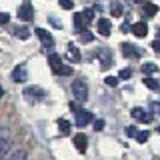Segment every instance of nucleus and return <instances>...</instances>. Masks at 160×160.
I'll list each match as a JSON object with an SVG mask.
<instances>
[{
	"instance_id": "1",
	"label": "nucleus",
	"mask_w": 160,
	"mask_h": 160,
	"mask_svg": "<svg viewBox=\"0 0 160 160\" xmlns=\"http://www.w3.org/2000/svg\"><path fill=\"white\" fill-rule=\"evenodd\" d=\"M96 56H98L100 66H102V68H110V66L114 64L112 50H108V48H98V50H96Z\"/></svg>"
},
{
	"instance_id": "2",
	"label": "nucleus",
	"mask_w": 160,
	"mask_h": 160,
	"mask_svg": "<svg viewBox=\"0 0 160 160\" xmlns=\"http://www.w3.org/2000/svg\"><path fill=\"white\" fill-rule=\"evenodd\" d=\"M72 94L76 96L78 100H88V86L82 82V80H74L72 82Z\"/></svg>"
},
{
	"instance_id": "3",
	"label": "nucleus",
	"mask_w": 160,
	"mask_h": 160,
	"mask_svg": "<svg viewBox=\"0 0 160 160\" xmlns=\"http://www.w3.org/2000/svg\"><path fill=\"white\" fill-rule=\"evenodd\" d=\"M18 18L24 20V22H28V20L34 18V8H32V2H28V0H24L22 4H20L18 8Z\"/></svg>"
},
{
	"instance_id": "4",
	"label": "nucleus",
	"mask_w": 160,
	"mask_h": 160,
	"mask_svg": "<svg viewBox=\"0 0 160 160\" xmlns=\"http://www.w3.org/2000/svg\"><path fill=\"white\" fill-rule=\"evenodd\" d=\"M24 96H26L28 100H32V102H36V100H44L46 92H44L42 88H38V86H28L26 90H24Z\"/></svg>"
},
{
	"instance_id": "5",
	"label": "nucleus",
	"mask_w": 160,
	"mask_h": 160,
	"mask_svg": "<svg viewBox=\"0 0 160 160\" xmlns=\"http://www.w3.org/2000/svg\"><path fill=\"white\" fill-rule=\"evenodd\" d=\"M12 80L14 82H26L28 80V68H26V64H18L16 68L12 70Z\"/></svg>"
},
{
	"instance_id": "6",
	"label": "nucleus",
	"mask_w": 160,
	"mask_h": 160,
	"mask_svg": "<svg viewBox=\"0 0 160 160\" xmlns=\"http://www.w3.org/2000/svg\"><path fill=\"white\" fill-rule=\"evenodd\" d=\"M120 48H122V54H124L126 58H140V56H142V50H140L138 46H134V44L124 42Z\"/></svg>"
},
{
	"instance_id": "7",
	"label": "nucleus",
	"mask_w": 160,
	"mask_h": 160,
	"mask_svg": "<svg viewBox=\"0 0 160 160\" xmlns=\"http://www.w3.org/2000/svg\"><path fill=\"white\" fill-rule=\"evenodd\" d=\"M92 120V114L88 112V110H84V108H78L76 110V126H86V124Z\"/></svg>"
},
{
	"instance_id": "8",
	"label": "nucleus",
	"mask_w": 160,
	"mask_h": 160,
	"mask_svg": "<svg viewBox=\"0 0 160 160\" xmlns=\"http://www.w3.org/2000/svg\"><path fill=\"white\" fill-rule=\"evenodd\" d=\"M130 32L134 34V36H138V38H144L148 34V26H146V22H136V24H132V26H130Z\"/></svg>"
},
{
	"instance_id": "9",
	"label": "nucleus",
	"mask_w": 160,
	"mask_h": 160,
	"mask_svg": "<svg viewBox=\"0 0 160 160\" xmlns=\"http://www.w3.org/2000/svg\"><path fill=\"white\" fill-rule=\"evenodd\" d=\"M74 146H76V150H78L80 154L86 152V148H88V138H86V134H76V136H74Z\"/></svg>"
},
{
	"instance_id": "10",
	"label": "nucleus",
	"mask_w": 160,
	"mask_h": 160,
	"mask_svg": "<svg viewBox=\"0 0 160 160\" xmlns=\"http://www.w3.org/2000/svg\"><path fill=\"white\" fill-rule=\"evenodd\" d=\"M34 32H36V36L42 40L44 46H54V38H52V34H50V32H46L44 28H36Z\"/></svg>"
},
{
	"instance_id": "11",
	"label": "nucleus",
	"mask_w": 160,
	"mask_h": 160,
	"mask_svg": "<svg viewBox=\"0 0 160 160\" xmlns=\"http://www.w3.org/2000/svg\"><path fill=\"white\" fill-rule=\"evenodd\" d=\"M98 32L102 34V36H110V32H112V22H110L108 18H98Z\"/></svg>"
},
{
	"instance_id": "12",
	"label": "nucleus",
	"mask_w": 160,
	"mask_h": 160,
	"mask_svg": "<svg viewBox=\"0 0 160 160\" xmlns=\"http://www.w3.org/2000/svg\"><path fill=\"white\" fill-rule=\"evenodd\" d=\"M130 114H132V118L134 120H140V122H150V120H152V116H150V114H146V112H144V108H132V112H130Z\"/></svg>"
},
{
	"instance_id": "13",
	"label": "nucleus",
	"mask_w": 160,
	"mask_h": 160,
	"mask_svg": "<svg viewBox=\"0 0 160 160\" xmlns=\"http://www.w3.org/2000/svg\"><path fill=\"white\" fill-rule=\"evenodd\" d=\"M48 64H50V68L58 74V70L62 68V58H60V54H54V52L48 54Z\"/></svg>"
},
{
	"instance_id": "14",
	"label": "nucleus",
	"mask_w": 160,
	"mask_h": 160,
	"mask_svg": "<svg viewBox=\"0 0 160 160\" xmlns=\"http://www.w3.org/2000/svg\"><path fill=\"white\" fill-rule=\"evenodd\" d=\"M156 12H158V6H156V4H152V2H144V16H146V18L156 16Z\"/></svg>"
},
{
	"instance_id": "15",
	"label": "nucleus",
	"mask_w": 160,
	"mask_h": 160,
	"mask_svg": "<svg viewBox=\"0 0 160 160\" xmlns=\"http://www.w3.org/2000/svg\"><path fill=\"white\" fill-rule=\"evenodd\" d=\"M74 26H76L78 30H86L88 20L84 18V14H76V16H74Z\"/></svg>"
},
{
	"instance_id": "16",
	"label": "nucleus",
	"mask_w": 160,
	"mask_h": 160,
	"mask_svg": "<svg viewBox=\"0 0 160 160\" xmlns=\"http://www.w3.org/2000/svg\"><path fill=\"white\" fill-rule=\"evenodd\" d=\"M144 86L150 88V90H158L160 88V82H158V80H154V78H150V76H146V78H144Z\"/></svg>"
},
{
	"instance_id": "17",
	"label": "nucleus",
	"mask_w": 160,
	"mask_h": 160,
	"mask_svg": "<svg viewBox=\"0 0 160 160\" xmlns=\"http://www.w3.org/2000/svg\"><path fill=\"white\" fill-rule=\"evenodd\" d=\"M68 54H70V58H72L74 62H80V52H78V48L74 46V44H68Z\"/></svg>"
},
{
	"instance_id": "18",
	"label": "nucleus",
	"mask_w": 160,
	"mask_h": 160,
	"mask_svg": "<svg viewBox=\"0 0 160 160\" xmlns=\"http://www.w3.org/2000/svg\"><path fill=\"white\" fill-rule=\"evenodd\" d=\"M142 72L144 74H154V72H158V66L154 62H146V64H142Z\"/></svg>"
},
{
	"instance_id": "19",
	"label": "nucleus",
	"mask_w": 160,
	"mask_h": 160,
	"mask_svg": "<svg viewBox=\"0 0 160 160\" xmlns=\"http://www.w3.org/2000/svg\"><path fill=\"white\" fill-rule=\"evenodd\" d=\"M14 36L20 38V40H28L30 38V32H28L26 28H16V30H14Z\"/></svg>"
},
{
	"instance_id": "20",
	"label": "nucleus",
	"mask_w": 160,
	"mask_h": 160,
	"mask_svg": "<svg viewBox=\"0 0 160 160\" xmlns=\"http://www.w3.org/2000/svg\"><path fill=\"white\" fill-rule=\"evenodd\" d=\"M58 128H60V132H62V134H70V122H68V120L60 118L58 120Z\"/></svg>"
},
{
	"instance_id": "21",
	"label": "nucleus",
	"mask_w": 160,
	"mask_h": 160,
	"mask_svg": "<svg viewBox=\"0 0 160 160\" xmlns=\"http://www.w3.org/2000/svg\"><path fill=\"white\" fill-rule=\"evenodd\" d=\"M110 12H112V16H122V6L118 2H112L110 4Z\"/></svg>"
},
{
	"instance_id": "22",
	"label": "nucleus",
	"mask_w": 160,
	"mask_h": 160,
	"mask_svg": "<svg viewBox=\"0 0 160 160\" xmlns=\"http://www.w3.org/2000/svg\"><path fill=\"white\" fill-rule=\"evenodd\" d=\"M130 76H132V70H130V68H122V70H120V74H118L120 80H128Z\"/></svg>"
},
{
	"instance_id": "23",
	"label": "nucleus",
	"mask_w": 160,
	"mask_h": 160,
	"mask_svg": "<svg viewBox=\"0 0 160 160\" xmlns=\"http://www.w3.org/2000/svg\"><path fill=\"white\" fill-rule=\"evenodd\" d=\"M92 34L88 32V30H82V34H80V42H92Z\"/></svg>"
},
{
	"instance_id": "24",
	"label": "nucleus",
	"mask_w": 160,
	"mask_h": 160,
	"mask_svg": "<svg viewBox=\"0 0 160 160\" xmlns=\"http://www.w3.org/2000/svg\"><path fill=\"white\" fill-rule=\"evenodd\" d=\"M104 82H106V86H118V78L116 76H106V78H104Z\"/></svg>"
},
{
	"instance_id": "25",
	"label": "nucleus",
	"mask_w": 160,
	"mask_h": 160,
	"mask_svg": "<svg viewBox=\"0 0 160 160\" xmlns=\"http://www.w3.org/2000/svg\"><path fill=\"white\" fill-rule=\"evenodd\" d=\"M60 8H64V10H72V8H74V2H72V0H60Z\"/></svg>"
},
{
	"instance_id": "26",
	"label": "nucleus",
	"mask_w": 160,
	"mask_h": 160,
	"mask_svg": "<svg viewBox=\"0 0 160 160\" xmlns=\"http://www.w3.org/2000/svg\"><path fill=\"white\" fill-rule=\"evenodd\" d=\"M124 132H126V136H128V138H136L138 130H136V126H128L126 130H124Z\"/></svg>"
},
{
	"instance_id": "27",
	"label": "nucleus",
	"mask_w": 160,
	"mask_h": 160,
	"mask_svg": "<svg viewBox=\"0 0 160 160\" xmlns=\"http://www.w3.org/2000/svg\"><path fill=\"white\" fill-rule=\"evenodd\" d=\"M82 14H84V18L88 20V24H90V22L94 20V10H92V8H86V10H84Z\"/></svg>"
},
{
	"instance_id": "28",
	"label": "nucleus",
	"mask_w": 160,
	"mask_h": 160,
	"mask_svg": "<svg viewBox=\"0 0 160 160\" xmlns=\"http://www.w3.org/2000/svg\"><path fill=\"white\" fill-rule=\"evenodd\" d=\"M136 140H138V142H146V140H148V132H146V130L138 132V134H136Z\"/></svg>"
},
{
	"instance_id": "29",
	"label": "nucleus",
	"mask_w": 160,
	"mask_h": 160,
	"mask_svg": "<svg viewBox=\"0 0 160 160\" xmlns=\"http://www.w3.org/2000/svg\"><path fill=\"white\" fill-rule=\"evenodd\" d=\"M58 74H66V76H68V74H72V68H70V66H64V64H62V68L58 70Z\"/></svg>"
},
{
	"instance_id": "30",
	"label": "nucleus",
	"mask_w": 160,
	"mask_h": 160,
	"mask_svg": "<svg viewBox=\"0 0 160 160\" xmlns=\"http://www.w3.org/2000/svg\"><path fill=\"white\" fill-rule=\"evenodd\" d=\"M152 48H154V52H156V54H160V38H156L152 42Z\"/></svg>"
},
{
	"instance_id": "31",
	"label": "nucleus",
	"mask_w": 160,
	"mask_h": 160,
	"mask_svg": "<svg viewBox=\"0 0 160 160\" xmlns=\"http://www.w3.org/2000/svg\"><path fill=\"white\" fill-rule=\"evenodd\" d=\"M104 128V120H94V130H102Z\"/></svg>"
},
{
	"instance_id": "32",
	"label": "nucleus",
	"mask_w": 160,
	"mask_h": 160,
	"mask_svg": "<svg viewBox=\"0 0 160 160\" xmlns=\"http://www.w3.org/2000/svg\"><path fill=\"white\" fill-rule=\"evenodd\" d=\"M150 108H152L156 114H160V102H150Z\"/></svg>"
},
{
	"instance_id": "33",
	"label": "nucleus",
	"mask_w": 160,
	"mask_h": 160,
	"mask_svg": "<svg viewBox=\"0 0 160 160\" xmlns=\"http://www.w3.org/2000/svg\"><path fill=\"white\" fill-rule=\"evenodd\" d=\"M8 20H10V14H6V12H2V14H0V22H2V24H6Z\"/></svg>"
},
{
	"instance_id": "34",
	"label": "nucleus",
	"mask_w": 160,
	"mask_h": 160,
	"mask_svg": "<svg viewBox=\"0 0 160 160\" xmlns=\"http://www.w3.org/2000/svg\"><path fill=\"white\" fill-rule=\"evenodd\" d=\"M48 20H50V22H52L56 28H60V26H62V24H60V20H58V18H54V16H48Z\"/></svg>"
},
{
	"instance_id": "35",
	"label": "nucleus",
	"mask_w": 160,
	"mask_h": 160,
	"mask_svg": "<svg viewBox=\"0 0 160 160\" xmlns=\"http://www.w3.org/2000/svg\"><path fill=\"white\" fill-rule=\"evenodd\" d=\"M156 38H160V28H158V34H156Z\"/></svg>"
},
{
	"instance_id": "36",
	"label": "nucleus",
	"mask_w": 160,
	"mask_h": 160,
	"mask_svg": "<svg viewBox=\"0 0 160 160\" xmlns=\"http://www.w3.org/2000/svg\"><path fill=\"white\" fill-rule=\"evenodd\" d=\"M134 2H138V4H140V2H144V0H134Z\"/></svg>"
},
{
	"instance_id": "37",
	"label": "nucleus",
	"mask_w": 160,
	"mask_h": 160,
	"mask_svg": "<svg viewBox=\"0 0 160 160\" xmlns=\"http://www.w3.org/2000/svg\"><path fill=\"white\" fill-rule=\"evenodd\" d=\"M158 134H160V126H158Z\"/></svg>"
}]
</instances>
